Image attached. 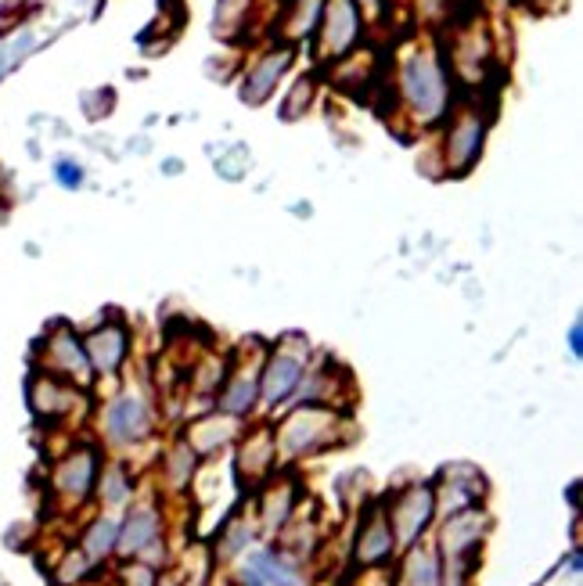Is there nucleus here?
<instances>
[{"instance_id":"nucleus-1","label":"nucleus","mask_w":583,"mask_h":586,"mask_svg":"<svg viewBox=\"0 0 583 586\" xmlns=\"http://www.w3.org/2000/svg\"><path fill=\"white\" fill-rule=\"evenodd\" d=\"M396 86H400V102L421 127H432V122H440L451 112V69H446V61L432 47H415L400 61Z\"/></svg>"},{"instance_id":"nucleus-2","label":"nucleus","mask_w":583,"mask_h":586,"mask_svg":"<svg viewBox=\"0 0 583 586\" xmlns=\"http://www.w3.org/2000/svg\"><path fill=\"white\" fill-rule=\"evenodd\" d=\"M364 40V15L357 0H325L317 22V58L320 61H339L353 55Z\"/></svg>"},{"instance_id":"nucleus-3","label":"nucleus","mask_w":583,"mask_h":586,"mask_svg":"<svg viewBox=\"0 0 583 586\" xmlns=\"http://www.w3.org/2000/svg\"><path fill=\"white\" fill-rule=\"evenodd\" d=\"M482 141H487V116L468 105V108H457L451 116V127H446V169L451 173H465L482 152Z\"/></svg>"},{"instance_id":"nucleus-4","label":"nucleus","mask_w":583,"mask_h":586,"mask_svg":"<svg viewBox=\"0 0 583 586\" xmlns=\"http://www.w3.org/2000/svg\"><path fill=\"white\" fill-rule=\"evenodd\" d=\"M306 353L310 349L300 342V339H289L284 345H278V353L267 360V367H264V400L275 407L281 403L284 396H289L295 385H300L303 378V367H306Z\"/></svg>"},{"instance_id":"nucleus-5","label":"nucleus","mask_w":583,"mask_h":586,"mask_svg":"<svg viewBox=\"0 0 583 586\" xmlns=\"http://www.w3.org/2000/svg\"><path fill=\"white\" fill-rule=\"evenodd\" d=\"M295 58V47L281 44L275 51H267L264 58L256 61V66L245 72V83H242V102L245 105H264L270 94L278 91V83L284 80V72H289Z\"/></svg>"},{"instance_id":"nucleus-6","label":"nucleus","mask_w":583,"mask_h":586,"mask_svg":"<svg viewBox=\"0 0 583 586\" xmlns=\"http://www.w3.org/2000/svg\"><path fill=\"white\" fill-rule=\"evenodd\" d=\"M432 507H436V501H432L429 485H411L407 493H400V501L393 504V515H389V526L396 529L400 547H415L421 529L429 526Z\"/></svg>"},{"instance_id":"nucleus-7","label":"nucleus","mask_w":583,"mask_h":586,"mask_svg":"<svg viewBox=\"0 0 583 586\" xmlns=\"http://www.w3.org/2000/svg\"><path fill=\"white\" fill-rule=\"evenodd\" d=\"M148 429H152V414H148V403L141 396H119V400L105 410L108 440L133 443V440H144Z\"/></svg>"},{"instance_id":"nucleus-8","label":"nucleus","mask_w":583,"mask_h":586,"mask_svg":"<svg viewBox=\"0 0 583 586\" xmlns=\"http://www.w3.org/2000/svg\"><path fill=\"white\" fill-rule=\"evenodd\" d=\"M245 583L249 586H303V576L292 558H284L278 551H256L245 561Z\"/></svg>"},{"instance_id":"nucleus-9","label":"nucleus","mask_w":583,"mask_h":586,"mask_svg":"<svg viewBox=\"0 0 583 586\" xmlns=\"http://www.w3.org/2000/svg\"><path fill=\"white\" fill-rule=\"evenodd\" d=\"M328 421H331V414H325V410H317V407H306L300 414H292L289 425L281 429V450L289 457L314 450L317 440L328 429Z\"/></svg>"},{"instance_id":"nucleus-10","label":"nucleus","mask_w":583,"mask_h":586,"mask_svg":"<svg viewBox=\"0 0 583 586\" xmlns=\"http://www.w3.org/2000/svg\"><path fill=\"white\" fill-rule=\"evenodd\" d=\"M83 353H86V360H91L94 371L116 374L123 356H127V331H123L119 324H105V328H97L91 339H86Z\"/></svg>"},{"instance_id":"nucleus-11","label":"nucleus","mask_w":583,"mask_h":586,"mask_svg":"<svg viewBox=\"0 0 583 586\" xmlns=\"http://www.w3.org/2000/svg\"><path fill=\"white\" fill-rule=\"evenodd\" d=\"M97 479V457L91 450H80L61 460V468L55 471V485L58 493L72 496V501H83L86 493H91V485Z\"/></svg>"},{"instance_id":"nucleus-12","label":"nucleus","mask_w":583,"mask_h":586,"mask_svg":"<svg viewBox=\"0 0 583 586\" xmlns=\"http://www.w3.org/2000/svg\"><path fill=\"white\" fill-rule=\"evenodd\" d=\"M47 360H51L55 371L69 374V378L86 382V374H91V360H86L80 339L69 328H61V331L51 335V339H47Z\"/></svg>"},{"instance_id":"nucleus-13","label":"nucleus","mask_w":583,"mask_h":586,"mask_svg":"<svg viewBox=\"0 0 583 586\" xmlns=\"http://www.w3.org/2000/svg\"><path fill=\"white\" fill-rule=\"evenodd\" d=\"M320 11H325V0H292V4L281 11V22H278L281 40L289 47L310 40V36L317 33Z\"/></svg>"},{"instance_id":"nucleus-14","label":"nucleus","mask_w":583,"mask_h":586,"mask_svg":"<svg viewBox=\"0 0 583 586\" xmlns=\"http://www.w3.org/2000/svg\"><path fill=\"white\" fill-rule=\"evenodd\" d=\"M155 543H159V511L155 507H138L127 518V526L119 529L116 547L130 558V554H144L148 547H155Z\"/></svg>"},{"instance_id":"nucleus-15","label":"nucleus","mask_w":583,"mask_h":586,"mask_svg":"<svg viewBox=\"0 0 583 586\" xmlns=\"http://www.w3.org/2000/svg\"><path fill=\"white\" fill-rule=\"evenodd\" d=\"M389 554H393V526L382 511H375V515L364 521L361 540H357V561L375 565V561H386Z\"/></svg>"},{"instance_id":"nucleus-16","label":"nucleus","mask_w":583,"mask_h":586,"mask_svg":"<svg viewBox=\"0 0 583 586\" xmlns=\"http://www.w3.org/2000/svg\"><path fill=\"white\" fill-rule=\"evenodd\" d=\"M482 526H487V521H482V515H476V511H465V515L454 511V518L446 521V529H443V547H446V554H451V561L479 547Z\"/></svg>"},{"instance_id":"nucleus-17","label":"nucleus","mask_w":583,"mask_h":586,"mask_svg":"<svg viewBox=\"0 0 583 586\" xmlns=\"http://www.w3.org/2000/svg\"><path fill=\"white\" fill-rule=\"evenodd\" d=\"M116 536H119V526L116 518H97L91 529L83 536V554L86 561H102L116 551Z\"/></svg>"},{"instance_id":"nucleus-18","label":"nucleus","mask_w":583,"mask_h":586,"mask_svg":"<svg viewBox=\"0 0 583 586\" xmlns=\"http://www.w3.org/2000/svg\"><path fill=\"white\" fill-rule=\"evenodd\" d=\"M404 586H440V561L432 551L415 547L404 565Z\"/></svg>"},{"instance_id":"nucleus-19","label":"nucleus","mask_w":583,"mask_h":586,"mask_svg":"<svg viewBox=\"0 0 583 586\" xmlns=\"http://www.w3.org/2000/svg\"><path fill=\"white\" fill-rule=\"evenodd\" d=\"M30 400H33V410L36 414H44V418H55L61 414V410L69 407V389H58V385L51 378H36L30 385Z\"/></svg>"},{"instance_id":"nucleus-20","label":"nucleus","mask_w":583,"mask_h":586,"mask_svg":"<svg viewBox=\"0 0 583 586\" xmlns=\"http://www.w3.org/2000/svg\"><path fill=\"white\" fill-rule=\"evenodd\" d=\"M253 400H256V382L249 374H242V378L220 396V407L228 410V414H245V410L253 407Z\"/></svg>"},{"instance_id":"nucleus-21","label":"nucleus","mask_w":583,"mask_h":586,"mask_svg":"<svg viewBox=\"0 0 583 586\" xmlns=\"http://www.w3.org/2000/svg\"><path fill=\"white\" fill-rule=\"evenodd\" d=\"M130 496V479H127V471L123 468H108L105 471V479H102V501L108 504V507H116V504H123Z\"/></svg>"},{"instance_id":"nucleus-22","label":"nucleus","mask_w":583,"mask_h":586,"mask_svg":"<svg viewBox=\"0 0 583 586\" xmlns=\"http://www.w3.org/2000/svg\"><path fill=\"white\" fill-rule=\"evenodd\" d=\"M303 94H314V83H310V80H300V83H295L292 97H289V102H284V119H295V116H300V102H303Z\"/></svg>"},{"instance_id":"nucleus-23","label":"nucleus","mask_w":583,"mask_h":586,"mask_svg":"<svg viewBox=\"0 0 583 586\" xmlns=\"http://www.w3.org/2000/svg\"><path fill=\"white\" fill-rule=\"evenodd\" d=\"M55 177L66 184V187H80V184H83V169L77 166V162H66V159H61L58 166H55Z\"/></svg>"},{"instance_id":"nucleus-24","label":"nucleus","mask_w":583,"mask_h":586,"mask_svg":"<svg viewBox=\"0 0 583 586\" xmlns=\"http://www.w3.org/2000/svg\"><path fill=\"white\" fill-rule=\"evenodd\" d=\"M357 8H361V15H386L389 0H357Z\"/></svg>"},{"instance_id":"nucleus-25","label":"nucleus","mask_w":583,"mask_h":586,"mask_svg":"<svg viewBox=\"0 0 583 586\" xmlns=\"http://www.w3.org/2000/svg\"><path fill=\"white\" fill-rule=\"evenodd\" d=\"M580 335H583L580 324H573V331H569V345H573V356H580V349H583V345H580Z\"/></svg>"},{"instance_id":"nucleus-26","label":"nucleus","mask_w":583,"mask_h":586,"mask_svg":"<svg viewBox=\"0 0 583 586\" xmlns=\"http://www.w3.org/2000/svg\"><path fill=\"white\" fill-rule=\"evenodd\" d=\"M498 4H508V0H498Z\"/></svg>"},{"instance_id":"nucleus-27","label":"nucleus","mask_w":583,"mask_h":586,"mask_svg":"<svg viewBox=\"0 0 583 586\" xmlns=\"http://www.w3.org/2000/svg\"><path fill=\"white\" fill-rule=\"evenodd\" d=\"M163 586H173V583H163Z\"/></svg>"}]
</instances>
